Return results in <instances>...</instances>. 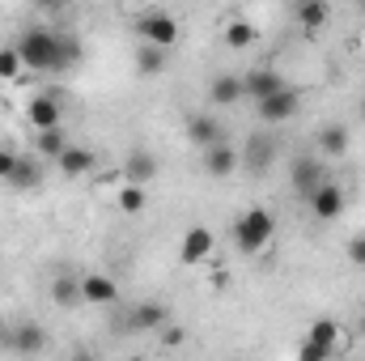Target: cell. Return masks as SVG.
<instances>
[{
	"label": "cell",
	"mask_w": 365,
	"mask_h": 361,
	"mask_svg": "<svg viewBox=\"0 0 365 361\" xmlns=\"http://www.w3.org/2000/svg\"><path fill=\"white\" fill-rule=\"evenodd\" d=\"M272 162H276V136H268V132H251L247 145H242V166H247V175L264 179V175L272 171Z\"/></svg>",
	"instance_id": "4"
},
{
	"label": "cell",
	"mask_w": 365,
	"mask_h": 361,
	"mask_svg": "<svg viewBox=\"0 0 365 361\" xmlns=\"http://www.w3.org/2000/svg\"><path fill=\"white\" fill-rule=\"evenodd\" d=\"M51 302L60 310H77L81 306V272H56L51 280Z\"/></svg>",
	"instance_id": "18"
},
{
	"label": "cell",
	"mask_w": 365,
	"mask_h": 361,
	"mask_svg": "<svg viewBox=\"0 0 365 361\" xmlns=\"http://www.w3.org/2000/svg\"><path fill=\"white\" fill-rule=\"evenodd\" d=\"M289 90V81L276 73V68H251L247 77H242V93L259 106V102H268V98H276V93Z\"/></svg>",
	"instance_id": "8"
},
{
	"label": "cell",
	"mask_w": 365,
	"mask_h": 361,
	"mask_svg": "<svg viewBox=\"0 0 365 361\" xmlns=\"http://www.w3.org/2000/svg\"><path fill=\"white\" fill-rule=\"evenodd\" d=\"M331 357H336V349L314 345V340H302V349H297V361H331Z\"/></svg>",
	"instance_id": "29"
},
{
	"label": "cell",
	"mask_w": 365,
	"mask_h": 361,
	"mask_svg": "<svg viewBox=\"0 0 365 361\" xmlns=\"http://www.w3.org/2000/svg\"><path fill=\"white\" fill-rule=\"evenodd\" d=\"M255 39H259V30H255V26H251V21H242V17H238V21H230V26H225V43H230V47H234V51H247V47H251V43H255Z\"/></svg>",
	"instance_id": "26"
},
{
	"label": "cell",
	"mask_w": 365,
	"mask_h": 361,
	"mask_svg": "<svg viewBox=\"0 0 365 361\" xmlns=\"http://www.w3.org/2000/svg\"><path fill=\"white\" fill-rule=\"evenodd\" d=\"M289 183H293V191H297L302 200H310V195L327 183V166H323L319 158H297V162L289 166Z\"/></svg>",
	"instance_id": "7"
},
{
	"label": "cell",
	"mask_w": 365,
	"mask_h": 361,
	"mask_svg": "<svg viewBox=\"0 0 365 361\" xmlns=\"http://www.w3.org/2000/svg\"><path fill=\"white\" fill-rule=\"evenodd\" d=\"M17 56L34 73H64V68H73L81 60V43L73 34H56L47 26H30L17 39Z\"/></svg>",
	"instance_id": "1"
},
{
	"label": "cell",
	"mask_w": 365,
	"mask_h": 361,
	"mask_svg": "<svg viewBox=\"0 0 365 361\" xmlns=\"http://www.w3.org/2000/svg\"><path fill=\"white\" fill-rule=\"evenodd\" d=\"M255 111H259L264 123H284V119H293V115L302 111V93L289 86L284 93H276V98H268V102H259Z\"/></svg>",
	"instance_id": "14"
},
{
	"label": "cell",
	"mask_w": 365,
	"mask_h": 361,
	"mask_svg": "<svg viewBox=\"0 0 365 361\" xmlns=\"http://www.w3.org/2000/svg\"><path fill=\"white\" fill-rule=\"evenodd\" d=\"M140 39H145L149 47H162V51H170V47L182 39L179 17H175V13H166V9H149V13L140 17Z\"/></svg>",
	"instance_id": "3"
},
{
	"label": "cell",
	"mask_w": 365,
	"mask_h": 361,
	"mask_svg": "<svg viewBox=\"0 0 365 361\" xmlns=\"http://www.w3.org/2000/svg\"><path fill=\"white\" fill-rule=\"evenodd\" d=\"M182 340H187V327H170V323L162 327V345H166V349H179Z\"/></svg>",
	"instance_id": "31"
},
{
	"label": "cell",
	"mask_w": 365,
	"mask_h": 361,
	"mask_svg": "<svg viewBox=\"0 0 365 361\" xmlns=\"http://www.w3.org/2000/svg\"><path fill=\"white\" fill-rule=\"evenodd\" d=\"M276 238V217L268 208H247L238 221H234V243H238V251L242 255H255V251H264L268 243Z\"/></svg>",
	"instance_id": "2"
},
{
	"label": "cell",
	"mask_w": 365,
	"mask_h": 361,
	"mask_svg": "<svg viewBox=\"0 0 365 361\" xmlns=\"http://www.w3.org/2000/svg\"><path fill=\"white\" fill-rule=\"evenodd\" d=\"M13 171H17V153L0 149V179H9V183H13Z\"/></svg>",
	"instance_id": "32"
},
{
	"label": "cell",
	"mask_w": 365,
	"mask_h": 361,
	"mask_svg": "<svg viewBox=\"0 0 365 361\" xmlns=\"http://www.w3.org/2000/svg\"><path fill=\"white\" fill-rule=\"evenodd\" d=\"M115 208L128 213V217L145 213V208H149V187H132V183H123V187L115 191Z\"/></svg>",
	"instance_id": "22"
},
{
	"label": "cell",
	"mask_w": 365,
	"mask_h": 361,
	"mask_svg": "<svg viewBox=\"0 0 365 361\" xmlns=\"http://www.w3.org/2000/svg\"><path fill=\"white\" fill-rule=\"evenodd\" d=\"M361 13H365V4H361Z\"/></svg>",
	"instance_id": "35"
},
{
	"label": "cell",
	"mask_w": 365,
	"mask_h": 361,
	"mask_svg": "<svg viewBox=\"0 0 365 361\" xmlns=\"http://www.w3.org/2000/svg\"><path fill=\"white\" fill-rule=\"evenodd\" d=\"M34 149H38V158H43V162H60V158H64V149H68L64 128H56V132H38V136H34Z\"/></svg>",
	"instance_id": "23"
},
{
	"label": "cell",
	"mask_w": 365,
	"mask_h": 361,
	"mask_svg": "<svg viewBox=\"0 0 365 361\" xmlns=\"http://www.w3.org/2000/svg\"><path fill=\"white\" fill-rule=\"evenodd\" d=\"M81 306H119V285L106 272H81Z\"/></svg>",
	"instance_id": "10"
},
{
	"label": "cell",
	"mask_w": 365,
	"mask_h": 361,
	"mask_svg": "<svg viewBox=\"0 0 365 361\" xmlns=\"http://www.w3.org/2000/svg\"><path fill=\"white\" fill-rule=\"evenodd\" d=\"M306 204H310V213H314L319 221H336V217H344L349 195H344V187H340V183L327 179L319 191H314V195H310V200H306Z\"/></svg>",
	"instance_id": "9"
},
{
	"label": "cell",
	"mask_w": 365,
	"mask_h": 361,
	"mask_svg": "<svg viewBox=\"0 0 365 361\" xmlns=\"http://www.w3.org/2000/svg\"><path fill=\"white\" fill-rule=\"evenodd\" d=\"M293 17H297V26H302L306 34H319V30L331 21V4H327V0H297V4H293Z\"/></svg>",
	"instance_id": "17"
},
{
	"label": "cell",
	"mask_w": 365,
	"mask_h": 361,
	"mask_svg": "<svg viewBox=\"0 0 365 361\" xmlns=\"http://www.w3.org/2000/svg\"><path fill=\"white\" fill-rule=\"evenodd\" d=\"M349 145H353V136H349V128L344 123H327V128H319V136H314V158L323 162V158H344L349 153Z\"/></svg>",
	"instance_id": "15"
},
{
	"label": "cell",
	"mask_w": 365,
	"mask_h": 361,
	"mask_svg": "<svg viewBox=\"0 0 365 361\" xmlns=\"http://www.w3.org/2000/svg\"><path fill=\"white\" fill-rule=\"evenodd\" d=\"M344 255H349V264H353V268H365V234H353V238H349Z\"/></svg>",
	"instance_id": "30"
},
{
	"label": "cell",
	"mask_w": 365,
	"mask_h": 361,
	"mask_svg": "<svg viewBox=\"0 0 365 361\" xmlns=\"http://www.w3.org/2000/svg\"><path fill=\"white\" fill-rule=\"evenodd\" d=\"M93 166H98V158H93V149H86V145H68L64 158L56 162V171L64 179H81V175H90Z\"/></svg>",
	"instance_id": "19"
},
{
	"label": "cell",
	"mask_w": 365,
	"mask_h": 361,
	"mask_svg": "<svg viewBox=\"0 0 365 361\" xmlns=\"http://www.w3.org/2000/svg\"><path fill=\"white\" fill-rule=\"evenodd\" d=\"M208 102H217V106H238V102H247L242 77H234V73L212 77V81H208Z\"/></svg>",
	"instance_id": "20"
},
{
	"label": "cell",
	"mask_w": 365,
	"mask_h": 361,
	"mask_svg": "<svg viewBox=\"0 0 365 361\" xmlns=\"http://www.w3.org/2000/svg\"><path fill=\"white\" fill-rule=\"evenodd\" d=\"M26 119L34 123V132H56V128H64V111H60V102H56V98H47V93L30 98Z\"/></svg>",
	"instance_id": "12"
},
{
	"label": "cell",
	"mask_w": 365,
	"mask_h": 361,
	"mask_svg": "<svg viewBox=\"0 0 365 361\" xmlns=\"http://www.w3.org/2000/svg\"><path fill=\"white\" fill-rule=\"evenodd\" d=\"M38 175H43V171H38V162L17 158V171H13V183H17V187H34V183H38Z\"/></svg>",
	"instance_id": "28"
},
{
	"label": "cell",
	"mask_w": 365,
	"mask_h": 361,
	"mask_svg": "<svg viewBox=\"0 0 365 361\" xmlns=\"http://www.w3.org/2000/svg\"><path fill=\"white\" fill-rule=\"evenodd\" d=\"M170 323V310L162 306V302H140L136 310H132V327L136 332H162Z\"/></svg>",
	"instance_id": "21"
},
{
	"label": "cell",
	"mask_w": 365,
	"mask_h": 361,
	"mask_svg": "<svg viewBox=\"0 0 365 361\" xmlns=\"http://www.w3.org/2000/svg\"><path fill=\"white\" fill-rule=\"evenodd\" d=\"M47 327L43 323H34V319H21V323H13L9 327V349L17 353V357H38L43 349H47Z\"/></svg>",
	"instance_id": "6"
},
{
	"label": "cell",
	"mask_w": 365,
	"mask_h": 361,
	"mask_svg": "<svg viewBox=\"0 0 365 361\" xmlns=\"http://www.w3.org/2000/svg\"><path fill=\"white\" fill-rule=\"evenodd\" d=\"M21 68H26V64H21V56H17V47H0V81H13Z\"/></svg>",
	"instance_id": "27"
},
{
	"label": "cell",
	"mask_w": 365,
	"mask_h": 361,
	"mask_svg": "<svg viewBox=\"0 0 365 361\" xmlns=\"http://www.w3.org/2000/svg\"><path fill=\"white\" fill-rule=\"evenodd\" d=\"M238 166H242V153H238L230 141L204 149V171H208L212 179H230V175H238Z\"/></svg>",
	"instance_id": "13"
},
{
	"label": "cell",
	"mask_w": 365,
	"mask_h": 361,
	"mask_svg": "<svg viewBox=\"0 0 365 361\" xmlns=\"http://www.w3.org/2000/svg\"><path fill=\"white\" fill-rule=\"evenodd\" d=\"M73 361H102V357L93 353L90 345H81V349H73Z\"/></svg>",
	"instance_id": "33"
},
{
	"label": "cell",
	"mask_w": 365,
	"mask_h": 361,
	"mask_svg": "<svg viewBox=\"0 0 365 361\" xmlns=\"http://www.w3.org/2000/svg\"><path fill=\"white\" fill-rule=\"evenodd\" d=\"M123 179L132 183V187H149V183L158 179V153H149V149H132L128 162H123Z\"/></svg>",
	"instance_id": "16"
},
{
	"label": "cell",
	"mask_w": 365,
	"mask_h": 361,
	"mask_svg": "<svg viewBox=\"0 0 365 361\" xmlns=\"http://www.w3.org/2000/svg\"><path fill=\"white\" fill-rule=\"evenodd\" d=\"M357 336H365V306H361V315H357Z\"/></svg>",
	"instance_id": "34"
},
{
	"label": "cell",
	"mask_w": 365,
	"mask_h": 361,
	"mask_svg": "<svg viewBox=\"0 0 365 361\" xmlns=\"http://www.w3.org/2000/svg\"><path fill=\"white\" fill-rule=\"evenodd\" d=\"M212 251H217V234H212L208 225H191V230L182 234L179 260H182V268H200V264L212 260Z\"/></svg>",
	"instance_id": "5"
},
{
	"label": "cell",
	"mask_w": 365,
	"mask_h": 361,
	"mask_svg": "<svg viewBox=\"0 0 365 361\" xmlns=\"http://www.w3.org/2000/svg\"><path fill=\"white\" fill-rule=\"evenodd\" d=\"M306 340H314V345H327V349H336V353H340L344 327H340L336 319H314V323H310V332H306Z\"/></svg>",
	"instance_id": "24"
},
{
	"label": "cell",
	"mask_w": 365,
	"mask_h": 361,
	"mask_svg": "<svg viewBox=\"0 0 365 361\" xmlns=\"http://www.w3.org/2000/svg\"><path fill=\"white\" fill-rule=\"evenodd\" d=\"M182 136L195 145V149H212V145H225V128L217 123V115H191Z\"/></svg>",
	"instance_id": "11"
},
{
	"label": "cell",
	"mask_w": 365,
	"mask_h": 361,
	"mask_svg": "<svg viewBox=\"0 0 365 361\" xmlns=\"http://www.w3.org/2000/svg\"><path fill=\"white\" fill-rule=\"evenodd\" d=\"M166 56H170V51L140 43V47H136V68H140V73H149V77H158V73H166Z\"/></svg>",
	"instance_id": "25"
}]
</instances>
